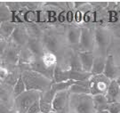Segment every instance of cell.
<instances>
[{
	"label": "cell",
	"mask_w": 120,
	"mask_h": 113,
	"mask_svg": "<svg viewBox=\"0 0 120 113\" xmlns=\"http://www.w3.org/2000/svg\"><path fill=\"white\" fill-rule=\"evenodd\" d=\"M21 75L28 91H38L40 93H45L51 89L52 85L53 83L52 80L31 70H23Z\"/></svg>",
	"instance_id": "obj_1"
},
{
	"label": "cell",
	"mask_w": 120,
	"mask_h": 113,
	"mask_svg": "<svg viewBox=\"0 0 120 113\" xmlns=\"http://www.w3.org/2000/svg\"><path fill=\"white\" fill-rule=\"evenodd\" d=\"M69 109L72 113H96L91 94H72L69 96Z\"/></svg>",
	"instance_id": "obj_2"
},
{
	"label": "cell",
	"mask_w": 120,
	"mask_h": 113,
	"mask_svg": "<svg viewBox=\"0 0 120 113\" xmlns=\"http://www.w3.org/2000/svg\"><path fill=\"white\" fill-rule=\"evenodd\" d=\"M41 93L38 91H25L14 99V106L17 113H27L36 102L40 100Z\"/></svg>",
	"instance_id": "obj_3"
},
{
	"label": "cell",
	"mask_w": 120,
	"mask_h": 113,
	"mask_svg": "<svg viewBox=\"0 0 120 113\" xmlns=\"http://www.w3.org/2000/svg\"><path fill=\"white\" fill-rule=\"evenodd\" d=\"M110 34L107 29L103 27H97L94 30L95 48L99 52V55L108 56L107 51L110 45Z\"/></svg>",
	"instance_id": "obj_4"
},
{
	"label": "cell",
	"mask_w": 120,
	"mask_h": 113,
	"mask_svg": "<svg viewBox=\"0 0 120 113\" xmlns=\"http://www.w3.org/2000/svg\"><path fill=\"white\" fill-rule=\"evenodd\" d=\"M111 83V80L108 78L105 75H95L92 76L89 79V89L91 95L104 94L106 95L109 87Z\"/></svg>",
	"instance_id": "obj_5"
},
{
	"label": "cell",
	"mask_w": 120,
	"mask_h": 113,
	"mask_svg": "<svg viewBox=\"0 0 120 113\" xmlns=\"http://www.w3.org/2000/svg\"><path fill=\"white\" fill-rule=\"evenodd\" d=\"M77 48L79 52L94 51V30H92L90 28H81V38Z\"/></svg>",
	"instance_id": "obj_6"
},
{
	"label": "cell",
	"mask_w": 120,
	"mask_h": 113,
	"mask_svg": "<svg viewBox=\"0 0 120 113\" xmlns=\"http://www.w3.org/2000/svg\"><path fill=\"white\" fill-rule=\"evenodd\" d=\"M69 90L58 92L52 101V111L55 113H67L69 109Z\"/></svg>",
	"instance_id": "obj_7"
},
{
	"label": "cell",
	"mask_w": 120,
	"mask_h": 113,
	"mask_svg": "<svg viewBox=\"0 0 120 113\" xmlns=\"http://www.w3.org/2000/svg\"><path fill=\"white\" fill-rule=\"evenodd\" d=\"M29 38H30V36L27 31L26 26H24L23 24H18L9 40L11 41V43L15 45L19 48H22L26 46Z\"/></svg>",
	"instance_id": "obj_8"
},
{
	"label": "cell",
	"mask_w": 120,
	"mask_h": 113,
	"mask_svg": "<svg viewBox=\"0 0 120 113\" xmlns=\"http://www.w3.org/2000/svg\"><path fill=\"white\" fill-rule=\"evenodd\" d=\"M55 66L47 65L43 61V59H39V60H36L34 62H32L31 64H30L28 70H33V71H36V72H38L39 74L45 76V78H49L51 80H53Z\"/></svg>",
	"instance_id": "obj_9"
},
{
	"label": "cell",
	"mask_w": 120,
	"mask_h": 113,
	"mask_svg": "<svg viewBox=\"0 0 120 113\" xmlns=\"http://www.w3.org/2000/svg\"><path fill=\"white\" fill-rule=\"evenodd\" d=\"M22 48H19L13 43L8 44L4 53L1 54V60L4 64L15 65L19 63V53Z\"/></svg>",
	"instance_id": "obj_10"
},
{
	"label": "cell",
	"mask_w": 120,
	"mask_h": 113,
	"mask_svg": "<svg viewBox=\"0 0 120 113\" xmlns=\"http://www.w3.org/2000/svg\"><path fill=\"white\" fill-rule=\"evenodd\" d=\"M42 42H43L45 52L55 54L60 51V39H58V38L53 34H51V33L43 34Z\"/></svg>",
	"instance_id": "obj_11"
},
{
	"label": "cell",
	"mask_w": 120,
	"mask_h": 113,
	"mask_svg": "<svg viewBox=\"0 0 120 113\" xmlns=\"http://www.w3.org/2000/svg\"><path fill=\"white\" fill-rule=\"evenodd\" d=\"M26 47L33 53L37 60L43 59L44 55L45 53V50L44 47L42 38H30L29 41L26 45Z\"/></svg>",
	"instance_id": "obj_12"
},
{
	"label": "cell",
	"mask_w": 120,
	"mask_h": 113,
	"mask_svg": "<svg viewBox=\"0 0 120 113\" xmlns=\"http://www.w3.org/2000/svg\"><path fill=\"white\" fill-rule=\"evenodd\" d=\"M78 56L81 61L83 70L87 73H91L95 57L94 52H78Z\"/></svg>",
	"instance_id": "obj_13"
},
{
	"label": "cell",
	"mask_w": 120,
	"mask_h": 113,
	"mask_svg": "<svg viewBox=\"0 0 120 113\" xmlns=\"http://www.w3.org/2000/svg\"><path fill=\"white\" fill-rule=\"evenodd\" d=\"M106 97L109 103L111 102H120V86L117 80H111L106 94Z\"/></svg>",
	"instance_id": "obj_14"
},
{
	"label": "cell",
	"mask_w": 120,
	"mask_h": 113,
	"mask_svg": "<svg viewBox=\"0 0 120 113\" xmlns=\"http://www.w3.org/2000/svg\"><path fill=\"white\" fill-rule=\"evenodd\" d=\"M66 38L70 45H77L78 47L81 38V28L77 26H69L66 31Z\"/></svg>",
	"instance_id": "obj_15"
},
{
	"label": "cell",
	"mask_w": 120,
	"mask_h": 113,
	"mask_svg": "<svg viewBox=\"0 0 120 113\" xmlns=\"http://www.w3.org/2000/svg\"><path fill=\"white\" fill-rule=\"evenodd\" d=\"M103 75H105L110 80L116 79V75H117V68H116L115 61H114V57L111 54H109V55L107 56Z\"/></svg>",
	"instance_id": "obj_16"
},
{
	"label": "cell",
	"mask_w": 120,
	"mask_h": 113,
	"mask_svg": "<svg viewBox=\"0 0 120 113\" xmlns=\"http://www.w3.org/2000/svg\"><path fill=\"white\" fill-rule=\"evenodd\" d=\"M69 94H90L89 89V80L86 81H77L69 88Z\"/></svg>",
	"instance_id": "obj_17"
},
{
	"label": "cell",
	"mask_w": 120,
	"mask_h": 113,
	"mask_svg": "<svg viewBox=\"0 0 120 113\" xmlns=\"http://www.w3.org/2000/svg\"><path fill=\"white\" fill-rule=\"evenodd\" d=\"M17 23L13 22H2L0 25V35H1V39L3 40H7L10 39L13 35V31L15 30Z\"/></svg>",
	"instance_id": "obj_18"
},
{
	"label": "cell",
	"mask_w": 120,
	"mask_h": 113,
	"mask_svg": "<svg viewBox=\"0 0 120 113\" xmlns=\"http://www.w3.org/2000/svg\"><path fill=\"white\" fill-rule=\"evenodd\" d=\"M37 59L33 55V53L30 52L28 48L24 46L20 50L19 53V65L20 66H29L32 62H34Z\"/></svg>",
	"instance_id": "obj_19"
},
{
	"label": "cell",
	"mask_w": 120,
	"mask_h": 113,
	"mask_svg": "<svg viewBox=\"0 0 120 113\" xmlns=\"http://www.w3.org/2000/svg\"><path fill=\"white\" fill-rule=\"evenodd\" d=\"M70 80V70H64L58 63L56 64L53 75V83H62Z\"/></svg>",
	"instance_id": "obj_20"
},
{
	"label": "cell",
	"mask_w": 120,
	"mask_h": 113,
	"mask_svg": "<svg viewBox=\"0 0 120 113\" xmlns=\"http://www.w3.org/2000/svg\"><path fill=\"white\" fill-rule=\"evenodd\" d=\"M106 60H107V56H103V55L98 54L94 57V65H93V69L91 71L92 76L103 74L104 69H105V64H106Z\"/></svg>",
	"instance_id": "obj_21"
},
{
	"label": "cell",
	"mask_w": 120,
	"mask_h": 113,
	"mask_svg": "<svg viewBox=\"0 0 120 113\" xmlns=\"http://www.w3.org/2000/svg\"><path fill=\"white\" fill-rule=\"evenodd\" d=\"M94 100V105L96 111H102V110H107L109 102L106 95L104 94H97V95L93 96Z\"/></svg>",
	"instance_id": "obj_22"
},
{
	"label": "cell",
	"mask_w": 120,
	"mask_h": 113,
	"mask_svg": "<svg viewBox=\"0 0 120 113\" xmlns=\"http://www.w3.org/2000/svg\"><path fill=\"white\" fill-rule=\"evenodd\" d=\"M0 4H1V6H0V21H1V23L6 22H13V14L12 13V11L8 8V6L5 4L4 2H1Z\"/></svg>",
	"instance_id": "obj_23"
},
{
	"label": "cell",
	"mask_w": 120,
	"mask_h": 113,
	"mask_svg": "<svg viewBox=\"0 0 120 113\" xmlns=\"http://www.w3.org/2000/svg\"><path fill=\"white\" fill-rule=\"evenodd\" d=\"M25 91H27L26 85L25 83H24V81H23V79H22V75H20L19 78H17V82H15V85L13 86V95L16 98L19 95H21L22 94H23Z\"/></svg>",
	"instance_id": "obj_24"
},
{
	"label": "cell",
	"mask_w": 120,
	"mask_h": 113,
	"mask_svg": "<svg viewBox=\"0 0 120 113\" xmlns=\"http://www.w3.org/2000/svg\"><path fill=\"white\" fill-rule=\"evenodd\" d=\"M69 70H74V71H84L82 68V64L78 53L77 54H73L70 57L69 60Z\"/></svg>",
	"instance_id": "obj_25"
},
{
	"label": "cell",
	"mask_w": 120,
	"mask_h": 113,
	"mask_svg": "<svg viewBox=\"0 0 120 113\" xmlns=\"http://www.w3.org/2000/svg\"><path fill=\"white\" fill-rule=\"evenodd\" d=\"M107 110L109 113H120V102L109 103Z\"/></svg>",
	"instance_id": "obj_26"
},
{
	"label": "cell",
	"mask_w": 120,
	"mask_h": 113,
	"mask_svg": "<svg viewBox=\"0 0 120 113\" xmlns=\"http://www.w3.org/2000/svg\"><path fill=\"white\" fill-rule=\"evenodd\" d=\"M27 113H42L41 112V109H40V103H39V101L36 102L34 104L30 107V109L28 110V112Z\"/></svg>",
	"instance_id": "obj_27"
},
{
	"label": "cell",
	"mask_w": 120,
	"mask_h": 113,
	"mask_svg": "<svg viewBox=\"0 0 120 113\" xmlns=\"http://www.w3.org/2000/svg\"><path fill=\"white\" fill-rule=\"evenodd\" d=\"M96 113H109L108 110H102V111H96Z\"/></svg>",
	"instance_id": "obj_28"
}]
</instances>
